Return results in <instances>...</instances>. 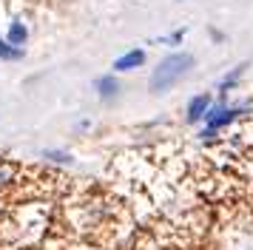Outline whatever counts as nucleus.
I'll list each match as a JSON object with an SVG mask.
<instances>
[{"mask_svg":"<svg viewBox=\"0 0 253 250\" xmlns=\"http://www.w3.org/2000/svg\"><path fill=\"white\" fill-rule=\"evenodd\" d=\"M253 111V102H236V105H230L228 100H213V105L208 108L205 114V128H213V131H222V128H228V125H233L239 117H245V114Z\"/></svg>","mask_w":253,"mask_h":250,"instance_id":"obj_2","label":"nucleus"},{"mask_svg":"<svg viewBox=\"0 0 253 250\" xmlns=\"http://www.w3.org/2000/svg\"><path fill=\"white\" fill-rule=\"evenodd\" d=\"M94 91L103 100H111V97H117V91H120V80L114 74H103V77H97V83H94Z\"/></svg>","mask_w":253,"mask_h":250,"instance_id":"obj_6","label":"nucleus"},{"mask_svg":"<svg viewBox=\"0 0 253 250\" xmlns=\"http://www.w3.org/2000/svg\"><path fill=\"white\" fill-rule=\"evenodd\" d=\"M245 68H248V63H239L236 68H230L228 74H225V77L219 80V85H216L219 100H228V94H230L233 88H236V85H239V80L245 77Z\"/></svg>","mask_w":253,"mask_h":250,"instance_id":"obj_4","label":"nucleus"},{"mask_svg":"<svg viewBox=\"0 0 253 250\" xmlns=\"http://www.w3.org/2000/svg\"><path fill=\"white\" fill-rule=\"evenodd\" d=\"M14 179H17V165H12V162H0V191L12 188Z\"/></svg>","mask_w":253,"mask_h":250,"instance_id":"obj_8","label":"nucleus"},{"mask_svg":"<svg viewBox=\"0 0 253 250\" xmlns=\"http://www.w3.org/2000/svg\"><path fill=\"white\" fill-rule=\"evenodd\" d=\"M43 159H48V162H57V165H71V154L57 151V148H48V151H43Z\"/></svg>","mask_w":253,"mask_h":250,"instance_id":"obj_10","label":"nucleus"},{"mask_svg":"<svg viewBox=\"0 0 253 250\" xmlns=\"http://www.w3.org/2000/svg\"><path fill=\"white\" fill-rule=\"evenodd\" d=\"M211 105H213V97H211L208 91H205V94H196V97H191V100H188V105H185V120H188L191 125L202 123Z\"/></svg>","mask_w":253,"mask_h":250,"instance_id":"obj_3","label":"nucleus"},{"mask_svg":"<svg viewBox=\"0 0 253 250\" xmlns=\"http://www.w3.org/2000/svg\"><path fill=\"white\" fill-rule=\"evenodd\" d=\"M6 40L12 45H17V48H23L26 40H29V29H26L20 20H12L9 23V34H6Z\"/></svg>","mask_w":253,"mask_h":250,"instance_id":"obj_7","label":"nucleus"},{"mask_svg":"<svg viewBox=\"0 0 253 250\" xmlns=\"http://www.w3.org/2000/svg\"><path fill=\"white\" fill-rule=\"evenodd\" d=\"M142 63H145V51H142V48H131V51H126L123 57L114 60V71H134V68H139Z\"/></svg>","mask_w":253,"mask_h":250,"instance_id":"obj_5","label":"nucleus"},{"mask_svg":"<svg viewBox=\"0 0 253 250\" xmlns=\"http://www.w3.org/2000/svg\"><path fill=\"white\" fill-rule=\"evenodd\" d=\"M20 57H23V48L12 45L9 40H0V60H3V63H17Z\"/></svg>","mask_w":253,"mask_h":250,"instance_id":"obj_9","label":"nucleus"},{"mask_svg":"<svg viewBox=\"0 0 253 250\" xmlns=\"http://www.w3.org/2000/svg\"><path fill=\"white\" fill-rule=\"evenodd\" d=\"M182 37H185V29H176V32H173V34H168V37H165V40H162V43L179 45V43H182Z\"/></svg>","mask_w":253,"mask_h":250,"instance_id":"obj_11","label":"nucleus"},{"mask_svg":"<svg viewBox=\"0 0 253 250\" xmlns=\"http://www.w3.org/2000/svg\"><path fill=\"white\" fill-rule=\"evenodd\" d=\"M191 68H194V57L185 54V51H176V54L162 57L160 63H157V68L151 71L148 88L154 91V94H162V91L173 88V85H176Z\"/></svg>","mask_w":253,"mask_h":250,"instance_id":"obj_1","label":"nucleus"}]
</instances>
